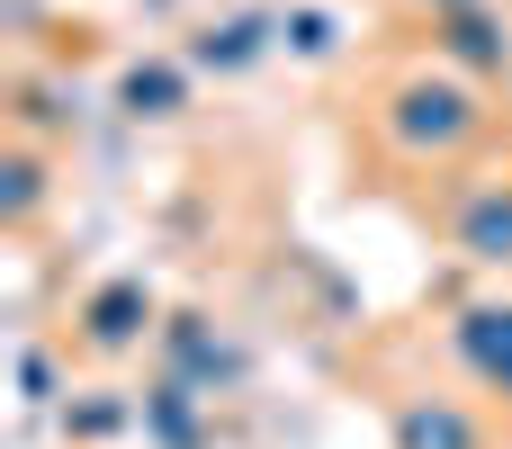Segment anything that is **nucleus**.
<instances>
[{
    "label": "nucleus",
    "mask_w": 512,
    "mask_h": 449,
    "mask_svg": "<svg viewBox=\"0 0 512 449\" xmlns=\"http://www.w3.org/2000/svg\"><path fill=\"white\" fill-rule=\"evenodd\" d=\"M477 126V108H468V90H450V81H414L405 99H396V144H459Z\"/></svg>",
    "instance_id": "1"
},
{
    "label": "nucleus",
    "mask_w": 512,
    "mask_h": 449,
    "mask_svg": "<svg viewBox=\"0 0 512 449\" xmlns=\"http://www.w3.org/2000/svg\"><path fill=\"white\" fill-rule=\"evenodd\" d=\"M459 342H468V360H477V369H486V378L512 396V306H486V315H468V333H459Z\"/></svg>",
    "instance_id": "2"
},
{
    "label": "nucleus",
    "mask_w": 512,
    "mask_h": 449,
    "mask_svg": "<svg viewBox=\"0 0 512 449\" xmlns=\"http://www.w3.org/2000/svg\"><path fill=\"white\" fill-rule=\"evenodd\" d=\"M459 243H468L477 261H512V198H477L468 225H459Z\"/></svg>",
    "instance_id": "3"
},
{
    "label": "nucleus",
    "mask_w": 512,
    "mask_h": 449,
    "mask_svg": "<svg viewBox=\"0 0 512 449\" xmlns=\"http://www.w3.org/2000/svg\"><path fill=\"white\" fill-rule=\"evenodd\" d=\"M135 324H144V288H108V297L90 306V342H99V351L135 342Z\"/></svg>",
    "instance_id": "4"
},
{
    "label": "nucleus",
    "mask_w": 512,
    "mask_h": 449,
    "mask_svg": "<svg viewBox=\"0 0 512 449\" xmlns=\"http://www.w3.org/2000/svg\"><path fill=\"white\" fill-rule=\"evenodd\" d=\"M405 449H468V423L450 405H414L405 414Z\"/></svg>",
    "instance_id": "5"
},
{
    "label": "nucleus",
    "mask_w": 512,
    "mask_h": 449,
    "mask_svg": "<svg viewBox=\"0 0 512 449\" xmlns=\"http://www.w3.org/2000/svg\"><path fill=\"white\" fill-rule=\"evenodd\" d=\"M171 99H180V72H162V63H153V72H126V108H135V117H162Z\"/></svg>",
    "instance_id": "6"
},
{
    "label": "nucleus",
    "mask_w": 512,
    "mask_h": 449,
    "mask_svg": "<svg viewBox=\"0 0 512 449\" xmlns=\"http://www.w3.org/2000/svg\"><path fill=\"white\" fill-rule=\"evenodd\" d=\"M252 45H261V18H234V27H216V36L198 45V63H243Z\"/></svg>",
    "instance_id": "7"
},
{
    "label": "nucleus",
    "mask_w": 512,
    "mask_h": 449,
    "mask_svg": "<svg viewBox=\"0 0 512 449\" xmlns=\"http://www.w3.org/2000/svg\"><path fill=\"white\" fill-rule=\"evenodd\" d=\"M288 36H297V54H324V45H333V18H324V9H297Z\"/></svg>",
    "instance_id": "8"
},
{
    "label": "nucleus",
    "mask_w": 512,
    "mask_h": 449,
    "mask_svg": "<svg viewBox=\"0 0 512 449\" xmlns=\"http://www.w3.org/2000/svg\"><path fill=\"white\" fill-rule=\"evenodd\" d=\"M459 54H477V63H495V54H504V36H495L486 18H459Z\"/></svg>",
    "instance_id": "9"
}]
</instances>
